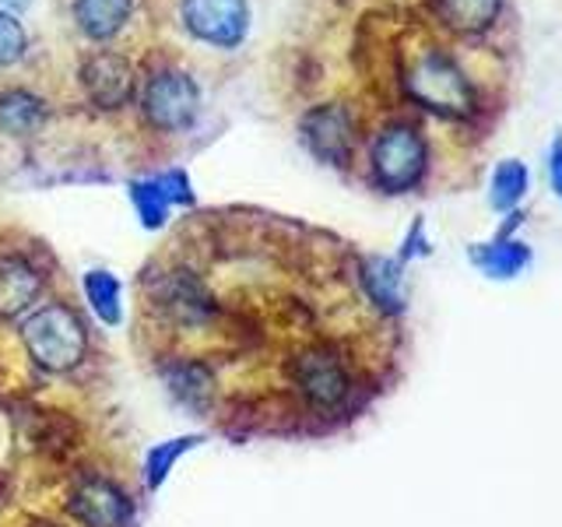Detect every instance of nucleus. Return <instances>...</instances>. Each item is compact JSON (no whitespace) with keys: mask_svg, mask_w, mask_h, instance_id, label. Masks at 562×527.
Segmentation results:
<instances>
[{"mask_svg":"<svg viewBox=\"0 0 562 527\" xmlns=\"http://www.w3.org/2000/svg\"><path fill=\"white\" fill-rule=\"evenodd\" d=\"M151 303L169 324L187 327V330L204 327L211 316H215V295H211L204 281L187 268L158 274V281L151 285Z\"/></svg>","mask_w":562,"mask_h":527,"instance_id":"5","label":"nucleus"},{"mask_svg":"<svg viewBox=\"0 0 562 527\" xmlns=\"http://www.w3.org/2000/svg\"><path fill=\"white\" fill-rule=\"evenodd\" d=\"M46 278L22 254H0V321H18L40 306Z\"/></svg>","mask_w":562,"mask_h":527,"instance_id":"12","label":"nucleus"},{"mask_svg":"<svg viewBox=\"0 0 562 527\" xmlns=\"http://www.w3.org/2000/svg\"><path fill=\"white\" fill-rule=\"evenodd\" d=\"M299 134L310 155L321 158L324 166H348L351 152H356V120L341 102H327L310 110L299 120Z\"/></svg>","mask_w":562,"mask_h":527,"instance_id":"8","label":"nucleus"},{"mask_svg":"<svg viewBox=\"0 0 562 527\" xmlns=\"http://www.w3.org/2000/svg\"><path fill=\"white\" fill-rule=\"evenodd\" d=\"M180 14L190 35L218 49L239 46L250 32V4L246 0H180Z\"/></svg>","mask_w":562,"mask_h":527,"instance_id":"7","label":"nucleus"},{"mask_svg":"<svg viewBox=\"0 0 562 527\" xmlns=\"http://www.w3.org/2000/svg\"><path fill=\"white\" fill-rule=\"evenodd\" d=\"M369 162H373V180L386 193H404L422 183L429 166V148L426 137H422L408 123H394V127L380 131L373 141V152H369Z\"/></svg>","mask_w":562,"mask_h":527,"instance_id":"4","label":"nucleus"},{"mask_svg":"<svg viewBox=\"0 0 562 527\" xmlns=\"http://www.w3.org/2000/svg\"><path fill=\"white\" fill-rule=\"evenodd\" d=\"M404 85H408V96L418 105H426L439 116H471L474 105H479V96H474L464 70L447 53H426L422 60H415Z\"/></svg>","mask_w":562,"mask_h":527,"instance_id":"3","label":"nucleus"},{"mask_svg":"<svg viewBox=\"0 0 562 527\" xmlns=\"http://www.w3.org/2000/svg\"><path fill=\"white\" fill-rule=\"evenodd\" d=\"M524 190H527V169L517 158H509V162H503L496 176H492V204L499 211H509L524 198Z\"/></svg>","mask_w":562,"mask_h":527,"instance_id":"21","label":"nucleus"},{"mask_svg":"<svg viewBox=\"0 0 562 527\" xmlns=\"http://www.w3.org/2000/svg\"><path fill=\"white\" fill-rule=\"evenodd\" d=\"M359 281H362L366 299H369V303H373L380 313L394 316V313L404 310V295H401V264H397V260H391V257H369V260H362Z\"/></svg>","mask_w":562,"mask_h":527,"instance_id":"13","label":"nucleus"},{"mask_svg":"<svg viewBox=\"0 0 562 527\" xmlns=\"http://www.w3.org/2000/svg\"><path fill=\"white\" fill-rule=\"evenodd\" d=\"M81 88L99 110H120L134 96V67L120 53H92L81 64Z\"/></svg>","mask_w":562,"mask_h":527,"instance_id":"11","label":"nucleus"},{"mask_svg":"<svg viewBox=\"0 0 562 527\" xmlns=\"http://www.w3.org/2000/svg\"><path fill=\"white\" fill-rule=\"evenodd\" d=\"M29 527H57V524H49V520H46V524H43V520H35V524H29Z\"/></svg>","mask_w":562,"mask_h":527,"instance_id":"25","label":"nucleus"},{"mask_svg":"<svg viewBox=\"0 0 562 527\" xmlns=\"http://www.w3.org/2000/svg\"><path fill=\"white\" fill-rule=\"evenodd\" d=\"M134 0H75V22L88 40H113L127 25Z\"/></svg>","mask_w":562,"mask_h":527,"instance_id":"14","label":"nucleus"},{"mask_svg":"<svg viewBox=\"0 0 562 527\" xmlns=\"http://www.w3.org/2000/svg\"><path fill=\"white\" fill-rule=\"evenodd\" d=\"M289 383L313 412H338L356 397V373L348 356L330 341L303 345L285 366Z\"/></svg>","mask_w":562,"mask_h":527,"instance_id":"2","label":"nucleus"},{"mask_svg":"<svg viewBox=\"0 0 562 527\" xmlns=\"http://www.w3.org/2000/svg\"><path fill=\"white\" fill-rule=\"evenodd\" d=\"M46 120L43 99H35L29 92H0V131L11 137L35 134Z\"/></svg>","mask_w":562,"mask_h":527,"instance_id":"16","label":"nucleus"},{"mask_svg":"<svg viewBox=\"0 0 562 527\" xmlns=\"http://www.w3.org/2000/svg\"><path fill=\"white\" fill-rule=\"evenodd\" d=\"M25 53V29L14 14L0 11V67H11Z\"/></svg>","mask_w":562,"mask_h":527,"instance_id":"22","label":"nucleus"},{"mask_svg":"<svg viewBox=\"0 0 562 527\" xmlns=\"http://www.w3.org/2000/svg\"><path fill=\"white\" fill-rule=\"evenodd\" d=\"M439 18L453 32H485L503 11V0H436Z\"/></svg>","mask_w":562,"mask_h":527,"instance_id":"17","label":"nucleus"},{"mask_svg":"<svg viewBox=\"0 0 562 527\" xmlns=\"http://www.w3.org/2000/svg\"><path fill=\"white\" fill-rule=\"evenodd\" d=\"M204 436L201 433H190V436H176V439H166V444H155L145 457V485L151 492H158L166 485L172 464L180 461L183 453H190L193 447H201Z\"/></svg>","mask_w":562,"mask_h":527,"instance_id":"19","label":"nucleus"},{"mask_svg":"<svg viewBox=\"0 0 562 527\" xmlns=\"http://www.w3.org/2000/svg\"><path fill=\"white\" fill-rule=\"evenodd\" d=\"M471 260L482 264L492 278H514L531 260V254L520 243H496V246H482V250H471Z\"/></svg>","mask_w":562,"mask_h":527,"instance_id":"20","label":"nucleus"},{"mask_svg":"<svg viewBox=\"0 0 562 527\" xmlns=\"http://www.w3.org/2000/svg\"><path fill=\"white\" fill-rule=\"evenodd\" d=\"M162 377L169 383V391L183 404H190V408H201V404H207V397L215 394V377H211V369L198 359H176L162 369Z\"/></svg>","mask_w":562,"mask_h":527,"instance_id":"15","label":"nucleus"},{"mask_svg":"<svg viewBox=\"0 0 562 527\" xmlns=\"http://www.w3.org/2000/svg\"><path fill=\"white\" fill-rule=\"evenodd\" d=\"M201 113V88L187 70H162L145 88V116L158 131H187Z\"/></svg>","mask_w":562,"mask_h":527,"instance_id":"6","label":"nucleus"},{"mask_svg":"<svg viewBox=\"0 0 562 527\" xmlns=\"http://www.w3.org/2000/svg\"><path fill=\"white\" fill-rule=\"evenodd\" d=\"M81 289H85L88 306H92V313L105 327H116L123 321V303H120L123 289H120V278L113 271H88Z\"/></svg>","mask_w":562,"mask_h":527,"instance_id":"18","label":"nucleus"},{"mask_svg":"<svg viewBox=\"0 0 562 527\" xmlns=\"http://www.w3.org/2000/svg\"><path fill=\"white\" fill-rule=\"evenodd\" d=\"M67 514L81 527H123L134 517V503L113 479L105 474H85L67 492Z\"/></svg>","mask_w":562,"mask_h":527,"instance_id":"9","label":"nucleus"},{"mask_svg":"<svg viewBox=\"0 0 562 527\" xmlns=\"http://www.w3.org/2000/svg\"><path fill=\"white\" fill-rule=\"evenodd\" d=\"M552 183L562 198V137H555V145H552Z\"/></svg>","mask_w":562,"mask_h":527,"instance_id":"23","label":"nucleus"},{"mask_svg":"<svg viewBox=\"0 0 562 527\" xmlns=\"http://www.w3.org/2000/svg\"><path fill=\"white\" fill-rule=\"evenodd\" d=\"M22 345L46 373H70L88 356V330L67 303H40L22 316Z\"/></svg>","mask_w":562,"mask_h":527,"instance_id":"1","label":"nucleus"},{"mask_svg":"<svg viewBox=\"0 0 562 527\" xmlns=\"http://www.w3.org/2000/svg\"><path fill=\"white\" fill-rule=\"evenodd\" d=\"M4 4H8V8H18V11H25V8L32 4V0H4Z\"/></svg>","mask_w":562,"mask_h":527,"instance_id":"24","label":"nucleus"},{"mask_svg":"<svg viewBox=\"0 0 562 527\" xmlns=\"http://www.w3.org/2000/svg\"><path fill=\"white\" fill-rule=\"evenodd\" d=\"M127 193L145 228H162L169 222L172 204H193V183L183 169H166L148 176V180H134Z\"/></svg>","mask_w":562,"mask_h":527,"instance_id":"10","label":"nucleus"}]
</instances>
